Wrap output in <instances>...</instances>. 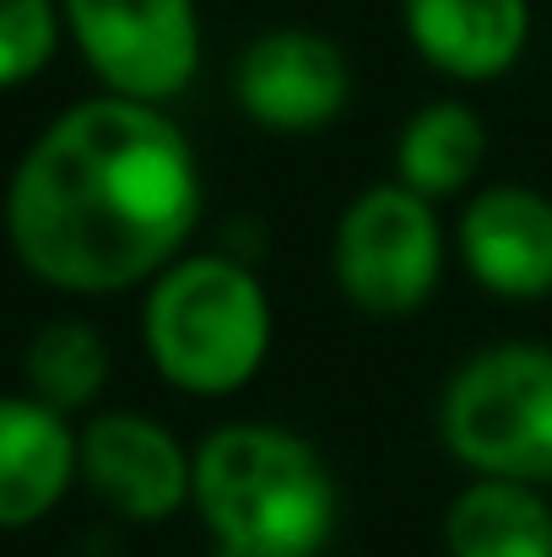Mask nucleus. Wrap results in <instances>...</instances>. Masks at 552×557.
Returning <instances> with one entry per match:
<instances>
[{
    "mask_svg": "<svg viewBox=\"0 0 552 557\" xmlns=\"http://www.w3.org/2000/svg\"><path fill=\"white\" fill-rule=\"evenodd\" d=\"M60 0H0V92L27 87L60 54Z\"/></svg>",
    "mask_w": 552,
    "mask_h": 557,
    "instance_id": "obj_15",
    "label": "nucleus"
},
{
    "mask_svg": "<svg viewBox=\"0 0 552 557\" xmlns=\"http://www.w3.org/2000/svg\"><path fill=\"white\" fill-rule=\"evenodd\" d=\"M450 557H552V504L542 487L471 476L444 509Z\"/></svg>",
    "mask_w": 552,
    "mask_h": 557,
    "instance_id": "obj_12",
    "label": "nucleus"
},
{
    "mask_svg": "<svg viewBox=\"0 0 552 557\" xmlns=\"http://www.w3.org/2000/svg\"><path fill=\"white\" fill-rule=\"evenodd\" d=\"M444 222L428 195L401 180L358 189L331 233V276L368 320H406L433 304L444 276Z\"/></svg>",
    "mask_w": 552,
    "mask_h": 557,
    "instance_id": "obj_5",
    "label": "nucleus"
},
{
    "mask_svg": "<svg viewBox=\"0 0 552 557\" xmlns=\"http://www.w3.org/2000/svg\"><path fill=\"white\" fill-rule=\"evenodd\" d=\"M455 255L499 304L552 298V195L531 185L477 189L455 216Z\"/></svg>",
    "mask_w": 552,
    "mask_h": 557,
    "instance_id": "obj_9",
    "label": "nucleus"
},
{
    "mask_svg": "<svg viewBox=\"0 0 552 557\" xmlns=\"http://www.w3.org/2000/svg\"><path fill=\"white\" fill-rule=\"evenodd\" d=\"M266 282L233 255H180L147 282L142 347L158 379L195 400L238 395L271 358Z\"/></svg>",
    "mask_w": 552,
    "mask_h": 557,
    "instance_id": "obj_3",
    "label": "nucleus"
},
{
    "mask_svg": "<svg viewBox=\"0 0 552 557\" xmlns=\"http://www.w3.org/2000/svg\"><path fill=\"white\" fill-rule=\"evenodd\" d=\"M206 211L200 158L163 103L98 92L54 114L5 185L16 265L76 298L147 287Z\"/></svg>",
    "mask_w": 552,
    "mask_h": 557,
    "instance_id": "obj_1",
    "label": "nucleus"
},
{
    "mask_svg": "<svg viewBox=\"0 0 552 557\" xmlns=\"http://www.w3.org/2000/svg\"><path fill=\"white\" fill-rule=\"evenodd\" d=\"M439 444L471 476L552 482V347L499 342L471 352L439 395Z\"/></svg>",
    "mask_w": 552,
    "mask_h": 557,
    "instance_id": "obj_4",
    "label": "nucleus"
},
{
    "mask_svg": "<svg viewBox=\"0 0 552 557\" xmlns=\"http://www.w3.org/2000/svg\"><path fill=\"white\" fill-rule=\"evenodd\" d=\"M315 557H326V553H315Z\"/></svg>",
    "mask_w": 552,
    "mask_h": 557,
    "instance_id": "obj_16",
    "label": "nucleus"
},
{
    "mask_svg": "<svg viewBox=\"0 0 552 557\" xmlns=\"http://www.w3.org/2000/svg\"><path fill=\"white\" fill-rule=\"evenodd\" d=\"M401 27L422 65L482 87L520 65L531 44V0H401Z\"/></svg>",
    "mask_w": 552,
    "mask_h": 557,
    "instance_id": "obj_10",
    "label": "nucleus"
},
{
    "mask_svg": "<svg viewBox=\"0 0 552 557\" xmlns=\"http://www.w3.org/2000/svg\"><path fill=\"white\" fill-rule=\"evenodd\" d=\"M82 482L76 428L38 395H0V531H27Z\"/></svg>",
    "mask_w": 552,
    "mask_h": 557,
    "instance_id": "obj_11",
    "label": "nucleus"
},
{
    "mask_svg": "<svg viewBox=\"0 0 552 557\" xmlns=\"http://www.w3.org/2000/svg\"><path fill=\"white\" fill-rule=\"evenodd\" d=\"M233 103L271 136H320L353 103V65L315 27H266L233 60Z\"/></svg>",
    "mask_w": 552,
    "mask_h": 557,
    "instance_id": "obj_7",
    "label": "nucleus"
},
{
    "mask_svg": "<svg viewBox=\"0 0 552 557\" xmlns=\"http://www.w3.org/2000/svg\"><path fill=\"white\" fill-rule=\"evenodd\" d=\"M488 163V125L461 98H428L395 136V180L428 200H455Z\"/></svg>",
    "mask_w": 552,
    "mask_h": 557,
    "instance_id": "obj_13",
    "label": "nucleus"
},
{
    "mask_svg": "<svg viewBox=\"0 0 552 557\" xmlns=\"http://www.w3.org/2000/svg\"><path fill=\"white\" fill-rule=\"evenodd\" d=\"M189 509L228 557H315L342 525V487L304 433L222 422L195 444Z\"/></svg>",
    "mask_w": 552,
    "mask_h": 557,
    "instance_id": "obj_2",
    "label": "nucleus"
},
{
    "mask_svg": "<svg viewBox=\"0 0 552 557\" xmlns=\"http://www.w3.org/2000/svg\"><path fill=\"white\" fill-rule=\"evenodd\" d=\"M82 482L131 525H163L189 509L195 487V449L147 411H98L76 433Z\"/></svg>",
    "mask_w": 552,
    "mask_h": 557,
    "instance_id": "obj_8",
    "label": "nucleus"
},
{
    "mask_svg": "<svg viewBox=\"0 0 552 557\" xmlns=\"http://www.w3.org/2000/svg\"><path fill=\"white\" fill-rule=\"evenodd\" d=\"M109 369H114V358H109L103 331L93 320H76V314L38 325L33 342H27V352H22L27 395H38L44 406H54L65 417L87 411L103 395Z\"/></svg>",
    "mask_w": 552,
    "mask_h": 557,
    "instance_id": "obj_14",
    "label": "nucleus"
},
{
    "mask_svg": "<svg viewBox=\"0 0 552 557\" xmlns=\"http://www.w3.org/2000/svg\"><path fill=\"white\" fill-rule=\"evenodd\" d=\"M60 16L103 92L174 103L200 76L195 0H60Z\"/></svg>",
    "mask_w": 552,
    "mask_h": 557,
    "instance_id": "obj_6",
    "label": "nucleus"
}]
</instances>
